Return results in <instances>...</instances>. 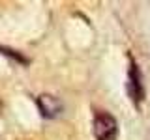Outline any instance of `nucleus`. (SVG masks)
Returning a JSON list of instances; mask_svg holds the SVG:
<instances>
[{
	"mask_svg": "<svg viewBox=\"0 0 150 140\" xmlns=\"http://www.w3.org/2000/svg\"><path fill=\"white\" fill-rule=\"evenodd\" d=\"M92 134L96 140H116L118 121L109 112H96L92 120Z\"/></svg>",
	"mask_w": 150,
	"mask_h": 140,
	"instance_id": "nucleus-1",
	"label": "nucleus"
},
{
	"mask_svg": "<svg viewBox=\"0 0 150 140\" xmlns=\"http://www.w3.org/2000/svg\"><path fill=\"white\" fill-rule=\"evenodd\" d=\"M128 90L135 106H139L141 101L144 99V84H143V75H141L139 65L131 56H129V71H128Z\"/></svg>",
	"mask_w": 150,
	"mask_h": 140,
	"instance_id": "nucleus-2",
	"label": "nucleus"
},
{
	"mask_svg": "<svg viewBox=\"0 0 150 140\" xmlns=\"http://www.w3.org/2000/svg\"><path fill=\"white\" fill-rule=\"evenodd\" d=\"M36 105H38V110H40V114L43 116L47 120H53L56 116L62 112L64 105L62 101L58 99V97L51 95V93H41V95L36 97Z\"/></svg>",
	"mask_w": 150,
	"mask_h": 140,
	"instance_id": "nucleus-3",
	"label": "nucleus"
},
{
	"mask_svg": "<svg viewBox=\"0 0 150 140\" xmlns=\"http://www.w3.org/2000/svg\"><path fill=\"white\" fill-rule=\"evenodd\" d=\"M0 52H2L4 56H8V58H11V60H17V62L23 64V65L28 64V60L23 54H19L17 50H13V49H8V47H4V45H0Z\"/></svg>",
	"mask_w": 150,
	"mask_h": 140,
	"instance_id": "nucleus-4",
	"label": "nucleus"
}]
</instances>
